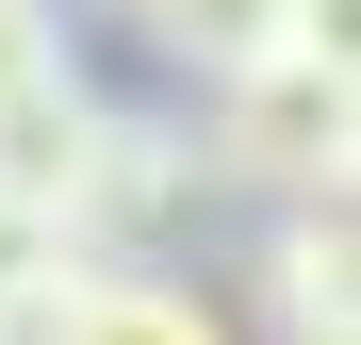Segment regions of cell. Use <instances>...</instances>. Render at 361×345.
Listing matches in <instances>:
<instances>
[{
  "mask_svg": "<svg viewBox=\"0 0 361 345\" xmlns=\"http://www.w3.org/2000/svg\"><path fill=\"white\" fill-rule=\"evenodd\" d=\"M214 181H247L279 214H329L361 181V83L312 66V49H263V66L214 83Z\"/></svg>",
  "mask_w": 361,
  "mask_h": 345,
  "instance_id": "obj_1",
  "label": "cell"
},
{
  "mask_svg": "<svg viewBox=\"0 0 361 345\" xmlns=\"http://www.w3.org/2000/svg\"><path fill=\"white\" fill-rule=\"evenodd\" d=\"M180 198H197V132H164V115H99L82 164H66V198H49V230H66V263L115 279V263H148Z\"/></svg>",
  "mask_w": 361,
  "mask_h": 345,
  "instance_id": "obj_2",
  "label": "cell"
},
{
  "mask_svg": "<svg viewBox=\"0 0 361 345\" xmlns=\"http://www.w3.org/2000/svg\"><path fill=\"white\" fill-rule=\"evenodd\" d=\"M263 345H361V230H345V198L263 230Z\"/></svg>",
  "mask_w": 361,
  "mask_h": 345,
  "instance_id": "obj_3",
  "label": "cell"
},
{
  "mask_svg": "<svg viewBox=\"0 0 361 345\" xmlns=\"http://www.w3.org/2000/svg\"><path fill=\"white\" fill-rule=\"evenodd\" d=\"M33 345H230V313L197 279H164V263H115V279H66L33 313Z\"/></svg>",
  "mask_w": 361,
  "mask_h": 345,
  "instance_id": "obj_4",
  "label": "cell"
},
{
  "mask_svg": "<svg viewBox=\"0 0 361 345\" xmlns=\"http://www.w3.org/2000/svg\"><path fill=\"white\" fill-rule=\"evenodd\" d=\"M82 132H99V99H82L66 66H33L17 99H0V198L49 214V198H66V164H82Z\"/></svg>",
  "mask_w": 361,
  "mask_h": 345,
  "instance_id": "obj_5",
  "label": "cell"
},
{
  "mask_svg": "<svg viewBox=\"0 0 361 345\" xmlns=\"http://www.w3.org/2000/svg\"><path fill=\"white\" fill-rule=\"evenodd\" d=\"M148 49H180V66H263V49H279V0H148V17H132Z\"/></svg>",
  "mask_w": 361,
  "mask_h": 345,
  "instance_id": "obj_6",
  "label": "cell"
},
{
  "mask_svg": "<svg viewBox=\"0 0 361 345\" xmlns=\"http://www.w3.org/2000/svg\"><path fill=\"white\" fill-rule=\"evenodd\" d=\"M33 66H66V33H49V0H0V99H17Z\"/></svg>",
  "mask_w": 361,
  "mask_h": 345,
  "instance_id": "obj_7",
  "label": "cell"
},
{
  "mask_svg": "<svg viewBox=\"0 0 361 345\" xmlns=\"http://www.w3.org/2000/svg\"><path fill=\"white\" fill-rule=\"evenodd\" d=\"M345 33H361V0H279V49H312V66H345Z\"/></svg>",
  "mask_w": 361,
  "mask_h": 345,
  "instance_id": "obj_8",
  "label": "cell"
}]
</instances>
